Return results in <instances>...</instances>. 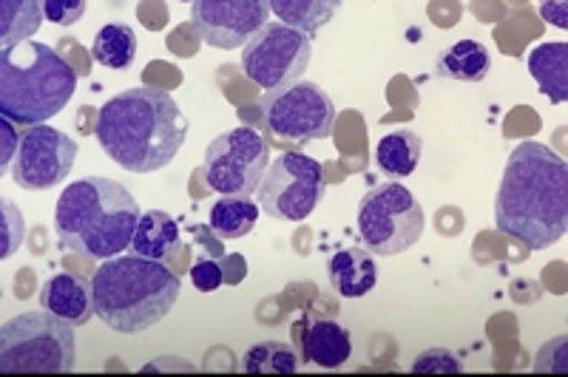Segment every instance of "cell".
I'll return each instance as SVG.
<instances>
[{"mask_svg":"<svg viewBox=\"0 0 568 377\" xmlns=\"http://www.w3.org/2000/svg\"><path fill=\"white\" fill-rule=\"evenodd\" d=\"M495 224L529 249H546L568 231V165L542 142H520L495 196Z\"/></svg>","mask_w":568,"mask_h":377,"instance_id":"6da1fadb","label":"cell"},{"mask_svg":"<svg viewBox=\"0 0 568 377\" xmlns=\"http://www.w3.org/2000/svg\"><path fill=\"white\" fill-rule=\"evenodd\" d=\"M187 136V120L169 91L149 85L111 96L98 111V142L129 173H154L174 162Z\"/></svg>","mask_w":568,"mask_h":377,"instance_id":"7a4b0ae2","label":"cell"},{"mask_svg":"<svg viewBox=\"0 0 568 377\" xmlns=\"http://www.w3.org/2000/svg\"><path fill=\"white\" fill-rule=\"evenodd\" d=\"M140 216V205L129 187L109 176H83L60 193L54 233L71 253L105 262L131 249Z\"/></svg>","mask_w":568,"mask_h":377,"instance_id":"3957f363","label":"cell"},{"mask_svg":"<svg viewBox=\"0 0 568 377\" xmlns=\"http://www.w3.org/2000/svg\"><path fill=\"white\" fill-rule=\"evenodd\" d=\"M94 313L109 329L120 335L145 333L169 318L180 300V275L136 253L105 258L91 278Z\"/></svg>","mask_w":568,"mask_h":377,"instance_id":"277c9868","label":"cell"},{"mask_svg":"<svg viewBox=\"0 0 568 377\" xmlns=\"http://www.w3.org/2000/svg\"><path fill=\"white\" fill-rule=\"evenodd\" d=\"M78 71L49 43L0 49V114L20 125H43L69 105Z\"/></svg>","mask_w":568,"mask_h":377,"instance_id":"5b68a950","label":"cell"},{"mask_svg":"<svg viewBox=\"0 0 568 377\" xmlns=\"http://www.w3.org/2000/svg\"><path fill=\"white\" fill-rule=\"evenodd\" d=\"M74 369V326L58 315L23 313L0 329L3 375H65Z\"/></svg>","mask_w":568,"mask_h":377,"instance_id":"8992f818","label":"cell"},{"mask_svg":"<svg viewBox=\"0 0 568 377\" xmlns=\"http://www.w3.org/2000/svg\"><path fill=\"white\" fill-rule=\"evenodd\" d=\"M426 227L424 207L400 182H384L364 193L358 205V236L373 256L393 258L413 249Z\"/></svg>","mask_w":568,"mask_h":377,"instance_id":"52a82bcc","label":"cell"},{"mask_svg":"<svg viewBox=\"0 0 568 377\" xmlns=\"http://www.w3.org/2000/svg\"><path fill=\"white\" fill-rule=\"evenodd\" d=\"M258 205L271 218L304 222L322 205L327 182L322 162L298 151H284L267 165L258 185Z\"/></svg>","mask_w":568,"mask_h":377,"instance_id":"ba28073f","label":"cell"},{"mask_svg":"<svg viewBox=\"0 0 568 377\" xmlns=\"http://www.w3.org/2000/svg\"><path fill=\"white\" fill-rule=\"evenodd\" d=\"M262 116L273 136L293 145L327 140L336 129L338 111L318 83H293L262 96Z\"/></svg>","mask_w":568,"mask_h":377,"instance_id":"9c48e42d","label":"cell"},{"mask_svg":"<svg viewBox=\"0 0 568 377\" xmlns=\"http://www.w3.org/2000/svg\"><path fill=\"white\" fill-rule=\"evenodd\" d=\"M313 60L311 34L287 23H267L242 45V71L253 85L265 91L287 89L298 83Z\"/></svg>","mask_w":568,"mask_h":377,"instance_id":"30bf717a","label":"cell"},{"mask_svg":"<svg viewBox=\"0 0 568 377\" xmlns=\"http://www.w3.org/2000/svg\"><path fill=\"white\" fill-rule=\"evenodd\" d=\"M271 165V145L253 129H233L216 136L202 156L207 187L222 196H253Z\"/></svg>","mask_w":568,"mask_h":377,"instance_id":"8fae6325","label":"cell"},{"mask_svg":"<svg viewBox=\"0 0 568 377\" xmlns=\"http://www.w3.org/2000/svg\"><path fill=\"white\" fill-rule=\"evenodd\" d=\"M78 160V142L49 125H32L20 136V151L14 156L12 180L20 191L45 193L65 182Z\"/></svg>","mask_w":568,"mask_h":377,"instance_id":"7c38bea8","label":"cell"},{"mask_svg":"<svg viewBox=\"0 0 568 377\" xmlns=\"http://www.w3.org/2000/svg\"><path fill=\"white\" fill-rule=\"evenodd\" d=\"M191 20L207 45L231 52L271 23V3L267 0H194Z\"/></svg>","mask_w":568,"mask_h":377,"instance_id":"4fadbf2b","label":"cell"},{"mask_svg":"<svg viewBox=\"0 0 568 377\" xmlns=\"http://www.w3.org/2000/svg\"><path fill=\"white\" fill-rule=\"evenodd\" d=\"M40 307L58 315L71 326H85L94 313V289L89 278L74 273H58L40 287Z\"/></svg>","mask_w":568,"mask_h":377,"instance_id":"5bb4252c","label":"cell"},{"mask_svg":"<svg viewBox=\"0 0 568 377\" xmlns=\"http://www.w3.org/2000/svg\"><path fill=\"white\" fill-rule=\"evenodd\" d=\"M327 275L342 298H364L378 284V264L369 249L342 247L329 256Z\"/></svg>","mask_w":568,"mask_h":377,"instance_id":"9a60e30c","label":"cell"},{"mask_svg":"<svg viewBox=\"0 0 568 377\" xmlns=\"http://www.w3.org/2000/svg\"><path fill=\"white\" fill-rule=\"evenodd\" d=\"M302 351L304 358L322 369H338L353 355V340L336 320H307L302 333Z\"/></svg>","mask_w":568,"mask_h":377,"instance_id":"2e32d148","label":"cell"},{"mask_svg":"<svg viewBox=\"0 0 568 377\" xmlns=\"http://www.w3.org/2000/svg\"><path fill=\"white\" fill-rule=\"evenodd\" d=\"M420 154H424L420 136L413 129H398L378 140V145H375V165H378V171L387 180L400 182L413 176L420 162Z\"/></svg>","mask_w":568,"mask_h":377,"instance_id":"e0dca14e","label":"cell"},{"mask_svg":"<svg viewBox=\"0 0 568 377\" xmlns=\"http://www.w3.org/2000/svg\"><path fill=\"white\" fill-rule=\"evenodd\" d=\"M529 74L555 105L568 100V43L535 45L526 58Z\"/></svg>","mask_w":568,"mask_h":377,"instance_id":"ac0fdd59","label":"cell"},{"mask_svg":"<svg viewBox=\"0 0 568 377\" xmlns=\"http://www.w3.org/2000/svg\"><path fill=\"white\" fill-rule=\"evenodd\" d=\"M180 249V227L165 211L142 213L136 222L134 238H131V253L151 262H165Z\"/></svg>","mask_w":568,"mask_h":377,"instance_id":"d6986e66","label":"cell"},{"mask_svg":"<svg viewBox=\"0 0 568 377\" xmlns=\"http://www.w3.org/2000/svg\"><path fill=\"white\" fill-rule=\"evenodd\" d=\"M491 69L489 49L478 40H458L446 52L438 54V78L460 80V83H480Z\"/></svg>","mask_w":568,"mask_h":377,"instance_id":"ffe728a7","label":"cell"},{"mask_svg":"<svg viewBox=\"0 0 568 377\" xmlns=\"http://www.w3.org/2000/svg\"><path fill=\"white\" fill-rule=\"evenodd\" d=\"M267 3L282 23L313 38L336 18L344 0H267Z\"/></svg>","mask_w":568,"mask_h":377,"instance_id":"44dd1931","label":"cell"},{"mask_svg":"<svg viewBox=\"0 0 568 377\" xmlns=\"http://www.w3.org/2000/svg\"><path fill=\"white\" fill-rule=\"evenodd\" d=\"M43 0H0V45L27 43L43 27Z\"/></svg>","mask_w":568,"mask_h":377,"instance_id":"7402d4cb","label":"cell"},{"mask_svg":"<svg viewBox=\"0 0 568 377\" xmlns=\"http://www.w3.org/2000/svg\"><path fill=\"white\" fill-rule=\"evenodd\" d=\"M91 58L103 69L125 71L136 60V34L125 23H105L91 43Z\"/></svg>","mask_w":568,"mask_h":377,"instance_id":"603a6c76","label":"cell"},{"mask_svg":"<svg viewBox=\"0 0 568 377\" xmlns=\"http://www.w3.org/2000/svg\"><path fill=\"white\" fill-rule=\"evenodd\" d=\"M258 205H253L251 196H225L211 207L207 227L220 238H242L256 227Z\"/></svg>","mask_w":568,"mask_h":377,"instance_id":"cb8c5ba5","label":"cell"},{"mask_svg":"<svg viewBox=\"0 0 568 377\" xmlns=\"http://www.w3.org/2000/svg\"><path fill=\"white\" fill-rule=\"evenodd\" d=\"M242 369L247 375H293L298 369V355L291 344L282 340H265L245 351Z\"/></svg>","mask_w":568,"mask_h":377,"instance_id":"d4e9b609","label":"cell"},{"mask_svg":"<svg viewBox=\"0 0 568 377\" xmlns=\"http://www.w3.org/2000/svg\"><path fill=\"white\" fill-rule=\"evenodd\" d=\"M0 227H3L0 231V258H9L12 253H18L23 233H27L23 216H20V211L9 198H0Z\"/></svg>","mask_w":568,"mask_h":377,"instance_id":"484cf974","label":"cell"},{"mask_svg":"<svg viewBox=\"0 0 568 377\" xmlns=\"http://www.w3.org/2000/svg\"><path fill=\"white\" fill-rule=\"evenodd\" d=\"M415 375H460V364L453 351L446 349H426L415 358Z\"/></svg>","mask_w":568,"mask_h":377,"instance_id":"4316f807","label":"cell"},{"mask_svg":"<svg viewBox=\"0 0 568 377\" xmlns=\"http://www.w3.org/2000/svg\"><path fill=\"white\" fill-rule=\"evenodd\" d=\"M43 14L49 23L74 27L85 14V0H43Z\"/></svg>","mask_w":568,"mask_h":377,"instance_id":"83f0119b","label":"cell"},{"mask_svg":"<svg viewBox=\"0 0 568 377\" xmlns=\"http://www.w3.org/2000/svg\"><path fill=\"white\" fill-rule=\"evenodd\" d=\"M191 282H194V287L200 289V293H213V289H220L227 278L220 262L200 258V262H194V267H191Z\"/></svg>","mask_w":568,"mask_h":377,"instance_id":"f1b7e54d","label":"cell"},{"mask_svg":"<svg viewBox=\"0 0 568 377\" xmlns=\"http://www.w3.org/2000/svg\"><path fill=\"white\" fill-rule=\"evenodd\" d=\"M0 131H3V154H0V167L7 171L9 160H12V156H18V151H20V136H18V131L12 129V120H7V116H3V122H0Z\"/></svg>","mask_w":568,"mask_h":377,"instance_id":"f546056e","label":"cell"},{"mask_svg":"<svg viewBox=\"0 0 568 377\" xmlns=\"http://www.w3.org/2000/svg\"><path fill=\"white\" fill-rule=\"evenodd\" d=\"M540 14L549 20L551 27L568 29V9L566 0H540Z\"/></svg>","mask_w":568,"mask_h":377,"instance_id":"4dcf8cb0","label":"cell"},{"mask_svg":"<svg viewBox=\"0 0 568 377\" xmlns=\"http://www.w3.org/2000/svg\"><path fill=\"white\" fill-rule=\"evenodd\" d=\"M182 3H194V0H182Z\"/></svg>","mask_w":568,"mask_h":377,"instance_id":"1f68e13d","label":"cell"}]
</instances>
